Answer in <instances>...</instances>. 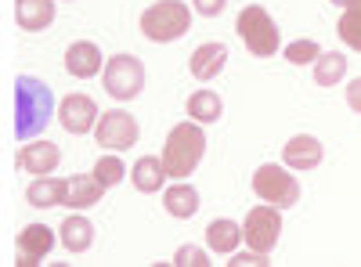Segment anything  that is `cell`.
I'll use <instances>...</instances> for the list:
<instances>
[{"mask_svg":"<svg viewBox=\"0 0 361 267\" xmlns=\"http://www.w3.org/2000/svg\"><path fill=\"white\" fill-rule=\"evenodd\" d=\"M238 242H243V224H235V221H228V217L209 221V228H206V246L214 249V253H235Z\"/></svg>","mask_w":361,"mask_h":267,"instance_id":"obj_21","label":"cell"},{"mask_svg":"<svg viewBox=\"0 0 361 267\" xmlns=\"http://www.w3.org/2000/svg\"><path fill=\"white\" fill-rule=\"evenodd\" d=\"M188 116H192L195 123H217L221 116H224L221 94H214V91H195V94L188 98Z\"/></svg>","mask_w":361,"mask_h":267,"instance_id":"obj_23","label":"cell"},{"mask_svg":"<svg viewBox=\"0 0 361 267\" xmlns=\"http://www.w3.org/2000/svg\"><path fill=\"white\" fill-rule=\"evenodd\" d=\"M15 22L25 33H40L54 22V0H15Z\"/></svg>","mask_w":361,"mask_h":267,"instance_id":"obj_16","label":"cell"},{"mask_svg":"<svg viewBox=\"0 0 361 267\" xmlns=\"http://www.w3.org/2000/svg\"><path fill=\"white\" fill-rule=\"evenodd\" d=\"M347 105L361 116V76H354V80L347 83Z\"/></svg>","mask_w":361,"mask_h":267,"instance_id":"obj_30","label":"cell"},{"mask_svg":"<svg viewBox=\"0 0 361 267\" xmlns=\"http://www.w3.org/2000/svg\"><path fill=\"white\" fill-rule=\"evenodd\" d=\"M243 239H246V246L257 249V253H271V249H275L279 239H282L279 206H271V202L253 206V210L246 213V224H243Z\"/></svg>","mask_w":361,"mask_h":267,"instance_id":"obj_7","label":"cell"},{"mask_svg":"<svg viewBox=\"0 0 361 267\" xmlns=\"http://www.w3.org/2000/svg\"><path fill=\"white\" fill-rule=\"evenodd\" d=\"M318 54H322V47H318L314 40H293V44L286 47V62H289V66H314Z\"/></svg>","mask_w":361,"mask_h":267,"instance_id":"obj_25","label":"cell"},{"mask_svg":"<svg viewBox=\"0 0 361 267\" xmlns=\"http://www.w3.org/2000/svg\"><path fill=\"white\" fill-rule=\"evenodd\" d=\"M54 116V94L51 87L37 76H18L15 80V137L18 141H37Z\"/></svg>","mask_w":361,"mask_h":267,"instance_id":"obj_1","label":"cell"},{"mask_svg":"<svg viewBox=\"0 0 361 267\" xmlns=\"http://www.w3.org/2000/svg\"><path fill=\"white\" fill-rule=\"evenodd\" d=\"M105 91L116 101H134L145 91V66L134 54H116L105 66Z\"/></svg>","mask_w":361,"mask_h":267,"instance_id":"obj_6","label":"cell"},{"mask_svg":"<svg viewBox=\"0 0 361 267\" xmlns=\"http://www.w3.org/2000/svg\"><path fill=\"white\" fill-rule=\"evenodd\" d=\"M192 29V11L185 0H159L141 15V33L152 44H173Z\"/></svg>","mask_w":361,"mask_h":267,"instance_id":"obj_3","label":"cell"},{"mask_svg":"<svg viewBox=\"0 0 361 267\" xmlns=\"http://www.w3.org/2000/svg\"><path fill=\"white\" fill-rule=\"evenodd\" d=\"M322 156H325V148H322V141L311 137V134H296V137H289L286 148H282V163H286L289 170H296V173L318 170V166H322Z\"/></svg>","mask_w":361,"mask_h":267,"instance_id":"obj_10","label":"cell"},{"mask_svg":"<svg viewBox=\"0 0 361 267\" xmlns=\"http://www.w3.org/2000/svg\"><path fill=\"white\" fill-rule=\"evenodd\" d=\"M347 76V58L340 51H322L314 62V83L318 87H336Z\"/></svg>","mask_w":361,"mask_h":267,"instance_id":"obj_22","label":"cell"},{"mask_svg":"<svg viewBox=\"0 0 361 267\" xmlns=\"http://www.w3.org/2000/svg\"><path fill=\"white\" fill-rule=\"evenodd\" d=\"M58 123H62L69 134H87L98 127V105L87 94H69L62 105H58Z\"/></svg>","mask_w":361,"mask_h":267,"instance_id":"obj_9","label":"cell"},{"mask_svg":"<svg viewBox=\"0 0 361 267\" xmlns=\"http://www.w3.org/2000/svg\"><path fill=\"white\" fill-rule=\"evenodd\" d=\"M224 8H228V0H195V11L206 18H217Z\"/></svg>","mask_w":361,"mask_h":267,"instance_id":"obj_29","label":"cell"},{"mask_svg":"<svg viewBox=\"0 0 361 267\" xmlns=\"http://www.w3.org/2000/svg\"><path fill=\"white\" fill-rule=\"evenodd\" d=\"M51 246H54V231L47 228V224H25L22 231H18V263L22 267H33V263H40L47 253H51Z\"/></svg>","mask_w":361,"mask_h":267,"instance_id":"obj_11","label":"cell"},{"mask_svg":"<svg viewBox=\"0 0 361 267\" xmlns=\"http://www.w3.org/2000/svg\"><path fill=\"white\" fill-rule=\"evenodd\" d=\"M102 195H105V185L98 181L94 173H90V177H73L66 206H69V210H90V206L102 202Z\"/></svg>","mask_w":361,"mask_h":267,"instance_id":"obj_19","label":"cell"},{"mask_svg":"<svg viewBox=\"0 0 361 267\" xmlns=\"http://www.w3.org/2000/svg\"><path fill=\"white\" fill-rule=\"evenodd\" d=\"M66 69L69 76L76 80H90V76H98L102 73V51L98 44H90V40H80L66 51Z\"/></svg>","mask_w":361,"mask_h":267,"instance_id":"obj_15","label":"cell"},{"mask_svg":"<svg viewBox=\"0 0 361 267\" xmlns=\"http://www.w3.org/2000/svg\"><path fill=\"white\" fill-rule=\"evenodd\" d=\"M58 163H62V148L51 144V141H33V144H25L22 152H18V166H22L25 173L47 177V173H54Z\"/></svg>","mask_w":361,"mask_h":267,"instance_id":"obj_12","label":"cell"},{"mask_svg":"<svg viewBox=\"0 0 361 267\" xmlns=\"http://www.w3.org/2000/svg\"><path fill=\"white\" fill-rule=\"evenodd\" d=\"M137 134H141L137 120H134L130 112H123V108L102 112V120H98V127H94L98 144L109 148V152H127L130 144H137Z\"/></svg>","mask_w":361,"mask_h":267,"instance_id":"obj_8","label":"cell"},{"mask_svg":"<svg viewBox=\"0 0 361 267\" xmlns=\"http://www.w3.org/2000/svg\"><path fill=\"white\" fill-rule=\"evenodd\" d=\"M94 177H98L105 188H116L127 177V166H123V159H119V156H102L94 163Z\"/></svg>","mask_w":361,"mask_h":267,"instance_id":"obj_24","label":"cell"},{"mask_svg":"<svg viewBox=\"0 0 361 267\" xmlns=\"http://www.w3.org/2000/svg\"><path fill=\"white\" fill-rule=\"evenodd\" d=\"M173 263H180V267H206L209 260H206V253L199 246H180L177 256H173Z\"/></svg>","mask_w":361,"mask_h":267,"instance_id":"obj_27","label":"cell"},{"mask_svg":"<svg viewBox=\"0 0 361 267\" xmlns=\"http://www.w3.org/2000/svg\"><path fill=\"white\" fill-rule=\"evenodd\" d=\"M163 206H166V213L177 217V221H192L199 213V192L192 185H173L163 192Z\"/></svg>","mask_w":361,"mask_h":267,"instance_id":"obj_20","label":"cell"},{"mask_svg":"<svg viewBox=\"0 0 361 267\" xmlns=\"http://www.w3.org/2000/svg\"><path fill=\"white\" fill-rule=\"evenodd\" d=\"M66 195H69V181H62V177H37V181L25 188V202L33 206V210L66 206Z\"/></svg>","mask_w":361,"mask_h":267,"instance_id":"obj_13","label":"cell"},{"mask_svg":"<svg viewBox=\"0 0 361 267\" xmlns=\"http://www.w3.org/2000/svg\"><path fill=\"white\" fill-rule=\"evenodd\" d=\"M336 8H347V11H361V0H333Z\"/></svg>","mask_w":361,"mask_h":267,"instance_id":"obj_31","label":"cell"},{"mask_svg":"<svg viewBox=\"0 0 361 267\" xmlns=\"http://www.w3.org/2000/svg\"><path fill=\"white\" fill-rule=\"evenodd\" d=\"M206 156V134H202V123H177L170 134H166V144H163V166H166V177H185L202 163Z\"/></svg>","mask_w":361,"mask_h":267,"instance_id":"obj_2","label":"cell"},{"mask_svg":"<svg viewBox=\"0 0 361 267\" xmlns=\"http://www.w3.org/2000/svg\"><path fill=\"white\" fill-rule=\"evenodd\" d=\"M253 192L260 202H271L279 210H289V206L300 202V185L296 177L289 173V166H275V163H264L253 173Z\"/></svg>","mask_w":361,"mask_h":267,"instance_id":"obj_5","label":"cell"},{"mask_svg":"<svg viewBox=\"0 0 361 267\" xmlns=\"http://www.w3.org/2000/svg\"><path fill=\"white\" fill-rule=\"evenodd\" d=\"M336 33H340V40H343L347 47L361 51V11H343Z\"/></svg>","mask_w":361,"mask_h":267,"instance_id":"obj_26","label":"cell"},{"mask_svg":"<svg viewBox=\"0 0 361 267\" xmlns=\"http://www.w3.org/2000/svg\"><path fill=\"white\" fill-rule=\"evenodd\" d=\"M235 33L243 37V44L257 54V58H271L279 51V25L260 4H246L235 18Z\"/></svg>","mask_w":361,"mask_h":267,"instance_id":"obj_4","label":"cell"},{"mask_svg":"<svg viewBox=\"0 0 361 267\" xmlns=\"http://www.w3.org/2000/svg\"><path fill=\"white\" fill-rule=\"evenodd\" d=\"M130 181H134V188H137V192H145V195L159 192V188L166 185V166H163V156H141V159L134 163V170H130Z\"/></svg>","mask_w":361,"mask_h":267,"instance_id":"obj_17","label":"cell"},{"mask_svg":"<svg viewBox=\"0 0 361 267\" xmlns=\"http://www.w3.org/2000/svg\"><path fill=\"white\" fill-rule=\"evenodd\" d=\"M58 231H62V246L69 253H87L90 246H94V224H90L87 217H80V213H69Z\"/></svg>","mask_w":361,"mask_h":267,"instance_id":"obj_18","label":"cell"},{"mask_svg":"<svg viewBox=\"0 0 361 267\" xmlns=\"http://www.w3.org/2000/svg\"><path fill=\"white\" fill-rule=\"evenodd\" d=\"M228 263H231V267H246V263H253V267H264V263H267V253H257V249H250V253H235Z\"/></svg>","mask_w":361,"mask_h":267,"instance_id":"obj_28","label":"cell"},{"mask_svg":"<svg viewBox=\"0 0 361 267\" xmlns=\"http://www.w3.org/2000/svg\"><path fill=\"white\" fill-rule=\"evenodd\" d=\"M224 66H228V47H224V44H202V47H195V54H192V76H195L199 83L217 80V76L224 73Z\"/></svg>","mask_w":361,"mask_h":267,"instance_id":"obj_14","label":"cell"}]
</instances>
